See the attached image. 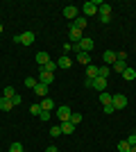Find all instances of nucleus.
Returning a JSON list of instances; mask_svg holds the SVG:
<instances>
[{"instance_id": "obj_1", "label": "nucleus", "mask_w": 136, "mask_h": 152, "mask_svg": "<svg viewBox=\"0 0 136 152\" xmlns=\"http://www.w3.org/2000/svg\"><path fill=\"white\" fill-rule=\"evenodd\" d=\"M71 109H68V104H61V107H57V118L61 123H66V121H71Z\"/></svg>"}, {"instance_id": "obj_2", "label": "nucleus", "mask_w": 136, "mask_h": 152, "mask_svg": "<svg viewBox=\"0 0 136 152\" xmlns=\"http://www.w3.org/2000/svg\"><path fill=\"white\" fill-rule=\"evenodd\" d=\"M97 7H100V0H91V2H84V16H93L97 12Z\"/></svg>"}, {"instance_id": "obj_3", "label": "nucleus", "mask_w": 136, "mask_h": 152, "mask_svg": "<svg viewBox=\"0 0 136 152\" xmlns=\"http://www.w3.org/2000/svg\"><path fill=\"white\" fill-rule=\"evenodd\" d=\"M111 104H113V109H125L127 107V98H125L123 93H118L111 98Z\"/></svg>"}, {"instance_id": "obj_4", "label": "nucleus", "mask_w": 136, "mask_h": 152, "mask_svg": "<svg viewBox=\"0 0 136 152\" xmlns=\"http://www.w3.org/2000/svg\"><path fill=\"white\" fill-rule=\"evenodd\" d=\"M39 82H41V84H45V86H50V84L55 82V75H52V73H48V70H43V68H41V73H39Z\"/></svg>"}, {"instance_id": "obj_5", "label": "nucleus", "mask_w": 136, "mask_h": 152, "mask_svg": "<svg viewBox=\"0 0 136 152\" xmlns=\"http://www.w3.org/2000/svg\"><path fill=\"white\" fill-rule=\"evenodd\" d=\"M77 45H79V50H82V52H91L95 43H93V39H89V37H82V41H79Z\"/></svg>"}, {"instance_id": "obj_6", "label": "nucleus", "mask_w": 136, "mask_h": 152, "mask_svg": "<svg viewBox=\"0 0 136 152\" xmlns=\"http://www.w3.org/2000/svg\"><path fill=\"white\" fill-rule=\"evenodd\" d=\"M93 89H95L97 93L107 91V80H104V77H95V80H93Z\"/></svg>"}, {"instance_id": "obj_7", "label": "nucleus", "mask_w": 136, "mask_h": 152, "mask_svg": "<svg viewBox=\"0 0 136 152\" xmlns=\"http://www.w3.org/2000/svg\"><path fill=\"white\" fill-rule=\"evenodd\" d=\"M82 37H84V34H82V30H77V27H71V30H68V39H71V41H75V43H79V41H82Z\"/></svg>"}, {"instance_id": "obj_8", "label": "nucleus", "mask_w": 136, "mask_h": 152, "mask_svg": "<svg viewBox=\"0 0 136 152\" xmlns=\"http://www.w3.org/2000/svg\"><path fill=\"white\" fill-rule=\"evenodd\" d=\"M64 16H66L68 20H75V18H77V7H73V5L64 7Z\"/></svg>"}, {"instance_id": "obj_9", "label": "nucleus", "mask_w": 136, "mask_h": 152, "mask_svg": "<svg viewBox=\"0 0 136 152\" xmlns=\"http://www.w3.org/2000/svg\"><path fill=\"white\" fill-rule=\"evenodd\" d=\"M20 43L23 45H32L34 43V32H23V34H20Z\"/></svg>"}, {"instance_id": "obj_10", "label": "nucleus", "mask_w": 136, "mask_h": 152, "mask_svg": "<svg viewBox=\"0 0 136 152\" xmlns=\"http://www.w3.org/2000/svg\"><path fill=\"white\" fill-rule=\"evenodd\" d=\"M34 59H36V64H39L41 68H43L45 64L50 61V57H48V52H36V57H34Z\"/></svg>"}, {"instance_id": "obj_11", "label": "nucleus", "mask_w": 136, "mask_h": 152, "mask_svg": "<svg viewBox=\"0 0 136 152\" xmlns=\"http://www.w3.org/2000/svg\"><path fill=\"white\" fill-rule=\"evenodd\" d=\"M120 75H123V80H127V82H132V80H136V70L127 66V68H125L123 73H120Z\"/></svg>"}, {"instance_id": "obj_12", "label": "nucleus", "mask_w": 136, "mask_h": 152, "mask_svg": "<svg viewBox=\"0 0 136 152\" xmlns=\"http://www.w3.org/2000/svg\"><path fill=\"white\" fill-rule=\"evenodd\" d=\"M32 91H34L36 95H39V98H45V95H48V86H45V84H41V82L36 84V86H34Z\"/></svg>"}, {"instance_id": "obj_13", "label": "nucleus", "mask_w": 136, "mask_h": 152, "mask_svg": "<svg viewBox=\"0 0 136 152\" xmlns=\"http://www.w3.org/2000/svg\"><path fill=\"white\" fill-rule=\"evenodd\" d=\"M102 59H104V66H107V64H116V52H111V50H104Z\"/></svg>"}, {"instance_id": "obj_14", "label": "nucleus", "mask_w": 136, "mask_h": 152, "mask_svg": "<svg viewBox=\"0 0 136 152\" xmlns=\"http://www.w3.org/2000/svg\"><path fill=\"white\" fill-rule=\"evenodd\" d=\"M86 77H89V80H95L97 77V66L95 64H89V66H86Z\"/></svg>"}, {"instance_id": "obj_15", "label": "nucleus", "mask_w": 136, "mask_h": 152, "mask_svg": "<svg viewBox=\"0 0 136 152\" xmlns=\"http://www.w3.org/2000/svg\"><path fill=\"white\" fill-rule=\"evenodd\" d=\"M97 12H100V16H111V5H107V2H100Z\"/></svg>"}, {"instance_id": "obj_16", "label": "nucleus", "mask_w": 136, "mask_h": 152, "mask_svg": "<svg viewBox=\"0 0 136 152\" xmlns=\"http://www.w3.org/2000/svg\"><path fill=\"white\" fill-rule=\"evenodd\" d=\"M71 59H68V55H64V57H59L57 59V66H59V68H71Z\"/></svg>"}, {"instance_id": "obj_17", "label": "nucleus", "mask_w": 136, "mask_h": 152, "mask_svg": "<svg viewBox=\"0 0 136 152\" xmlns=\"http://www.w3.org/2000/svg\"><path fill=\"white\" fill-rule=\"evenodd\" d=\"M52 107H55L52 98H43V100H41V109H43V111H52Z\"/></svg>"}, {"instance_id": "obj_18", "label": "nucleus", "mask_w": 136, "mask_h": 152, "mask_svg": "<svg viewBox=\"0 0 136 152\" xmlns=\"http://www.w3.org/2000/svg\"><path fill=\"white\" fill-rule=\"evenodd\" d=\"M61 134H73V129H75V125H73L71 121H66V123H61Z\"/></svg>"}, {"instance_id": "obj_19", "label": "nucleus", "mask_w": 136, "mask_h": 152, "mask_svg": "<svg viewBox=\"0 0 136 152\" xmlns=\"http://www.w3.org/2000/svg\"><path fill=\"white\" fill-rule=\"evenodd\" d=\"M12 107H14V104H12V100L2 95V98H0V109H2V111H9V109H12Z\"/></svg>"}, {"instance_id": "obj_20", "label": "nucleus", "mask_w": 136, "mask_h": 152, "mask_svg": "<svg viewBox=\"0 0 136 152\" xmlns=\"http://www.w3.org/2000/svg\"><path fill=\"white\" fill-rule=\"evenodd\" d=\"M73 27H77V30H84V27H86V18H84V16H77V18L73 20Z\"/></svg>"}, {"instance_id": "obj_21", "label": "nucleus", "mask_w": 136, "mask_h": 152, "mask_svg": "<svg viewBox=\"0 0 136 152\" xmlns=\"http://www.w3.org/2000/svg\"><path fill=\"white\" fill-rule=\"evenodd\" d=\"M111 98H113V95H109V93H107V91H102V93H100V102H102V107H107V104H111Z\"/></svg>"}, {"instance_id": "obj_22", "label": "nucleus", "mask_w": 136, "mask_h": 152, "mask_svg": "<svg viewBox=\"0 0 136 152\" xmlns=\"http://www.w3.org/2000/svg\"><path fill=\"white\" fill-rule=\"evenodd\" d=\"M77 61H79V64H84V66H89V64H91L89 52H79V55H77Z\"/></svg>"}, {"instance_id": "obj_23", "label": "nucleus", "mask_w": 136, "mask_h": 152, "mask_svg": "<svg viewBox=\"0 0 136 152\" xmlns=\"http://www.w3.org/2000/svg\"><path fill=\"white\" fill-rule=\"evenodd\" d=\"M97 77H109V66H97Z\"/></svg>"}, {"instance_id": "obj_24", "label": "nucleus", "mask_w": 136, "mask_h": 152, "mask_svg": "<svg viewBox=\"0 0 136 152\" xmlns=\"http://www.w3.org/2000/svg\"><path fill=\"white\" fill-rule=\"evenodd\" d=\"M57 68H59V66H57V61H48V64L43 66V70H48V73H55Z\"/></svg>"}, {"instance_id": "obj_25", "label": "nucleus", "mask_w": 136, "mask_h": 152, "mask_svg": "<svg viewBox=\"0 0 136 152\" xmlns=\"http://www.w3.org/2000/svg\"><path fill=\"white\" fill-rule=\"evenodd\" d=\"M41 111H43V109H41V102H36V104H32V107H30V114H34V116H39Z\"/></svg>"}, {"instance_id": "obj_26", "label": "nucleus", "mask_w": 136, "mask_h": 152, "mask_svg": "<svg viewBox=\"0 0 136 152\" xmlns=\"http://www.w3.org/2000/svg\"><path fill=\"white\" fill-rule=\"evenodd\" d=\"M129 143H127V139H125V141H120V143H118V150H120V152H129Z\"/></svg>"}, {"instance_id": "obj_27", "label": "nucleus", "mask_w": 136, "mask_h": 152, "mask_svg": "<svg viewBox=\"0 0 136 152\" xmlns=\"http://www.w3.org/2000/svg\"><path fill=\"white\" fill-rule=\"evenodd\" d=\"M9 152H23V143L14 141V143H12V148H9Z\"/></svg>"}, {"instance_id": "obj_28", "label": "nucleus", "mask_w": 136, "mask_h": 152, "mask_svg": "<svg viewBox=\"0 0 136 152\" xmlns=\"http://www.w3.org/2000/svg\"><path fill=\"white\" fill-rule=\"evenodd\" d=\"M36 84H39V80H34V77H27V80H25V86H27V89H34Z\"/></svg>"}, {"instance_id": "obj_29", "label": "nucleus", "mask_w": 136, "mask_h": 152, "mask_svg": "<svg viewBox=\"0 0 136 152\" xmlns=\"http://www.w3.org/2000/svg\"><path fill=\"white\" fill-rule=\"evenodd\" d=\"M14 95H16V91H14V86H5V98H9V100H12Z\"/></svg>"}, {"instance_id": "obj_30", "label": "nucleus", "mask_w": 136, "mask_h": 152, "mask_svg": "<svg viewBox=\"0 0 136 152\" xmlns=\"http://www.w3.org/2000/svg\"><path fill=\"white\" fill-rule=\"evenodd\" d=\"M71 123H73V125L82 123V114H71Z\"/></svg>"}, {"instance_id": "obj_31", "label": "nucleus", "mask_w": 136, "mask_h": 152, "mask_svg": "<svg viewBox=\"0 0 136 152\" xmlns=\"http://www.w3.org/2000/svg\"><path fill=\"white\" fill-rule=\"evenodd\" d=\"M50 136H61V127H59V125H55V127L50 129Z\"/></svg>"}, {"instance_id": "obj_32", "label": "nucleus", "mask_w": 136, "mask_h": 152, "mask_svg": "<svg viewBox=\"0 0 136 152\" xmlns=\"http://www.w3.org/2000/svg\"><path fill=\"white\" fill-rule=\"evenodd\" d=\"M39 118H41L43 123H48V121H50V111H41V114H39Z\"/></svg>"}, {"instance_id": "obj_33", "label": "nucleus", "mask_w": 136, "mask_h": 152, "mask_svg": "<svg viewBox=\"0 0 136 152\" xmlns=\"http://www.w3.org/2000/svg\"><path fill=\"white\" fill-rule=\"evenodd\" d=\"M127 143H129V145H136V132H134V134H129V136H127Z\"/></svg>"}, {"instance_id": "obj_34", "label": "nucleus", "mask_w": 136, "mask_h": 152, "mask_svg": "<svg viewBox=\"0 0 136 152\" xmlns=\"http://www.w3.org/2000/svg\"><path fill=\"white\" fill-rule=\"evenodd\" d=\"M12 104H14V107H18V104H20V95H14V98H12Z\"/></svg>"}, {"instance_id": "obj_35", "label": "nucleus", "mask_w": 136, "mask_h": 152, "mask_svg": "<svg viewBox=\"0 0 136 152\" xmlns=\"http://www.w3.org/2000/svg\"><path fill=\"white\" fill-rule=\"evenodd\" d=\"M71 50H73V43H64V52H66V55H68Z\"/></svg>"}, {"instance_id": "obj_36", "label": "nucleus", "mask_w": 136, "mask_h": 152, "mask_svg": "<svg viewBox=\"0 0 136 152\" xmlns=\"http://www.w3.org/2000/svg\"><path fill=\"white\" fill-rule=\"evenodd\" d=\"M104 111H107V114H113L116 109H113V104H107V107H104Z\"/></svg>"}, {"instance_id": "obj_37", "label": "nucleus", "mask_w": 136, "mask_h": 152, "mask_svg": "<svg viewBox=\"0 0 136 152\" xmlns=\"http://www.w3.org/2000/svg\"><path fill=\"white\" fill-rule=\"evenodd\" d=\"M84 84H86V89H93V80H89V77H86Z\"/></svg>"}, {"instance_id": "obj_38", "label": "nucleus", "mask_w": 136, "mask_h": 152, "mask_svg": "<svg viewBox=\"0 0 136 152\" xmlns=\"http://www.w3.org/2000/svg\"><path fill=\"white\" fill-rule=\"evenodd\" d=\"M100 20H102V25H107V23L111 20V16H100Z\"/></svg>"}, {"instance_id": "obj_39", "label": "nucleus", "mask_w": 136, "mask_h": 152, "mask_svg": "<svg viewBox=\"0 0 136 152\" xmlns=\"http://www.w3.org/2000/svg\"><path fill=\"white\" fill-rule=\"evenodd\" d=\"M45 152H59V150H57V148H55V145H50V148H48V150H45Z\"/></svg>"}, {"instance_id": "obj_40", "label": "nucleus", "mask_w": 136, "mask_h": 152, "mask_svg": "<svg viewBox=\"0 0 136 152\" xmlns=\"http://www.w3.org/2000/svg\"><path fill=\"white\" fill-rule=\"evenodd\" d=\"M129 152H136V145H132V148H129Z\"/></svg>"}, {"instance_id": "obj_41", "label": "nucleus", "mask_w": 136, "mask_h": 152, "mask_svg": "<svg viewBox=\"0 0 136 152\" xmlns=\"http://www.w3.org/2000/svg\"><path fill=\"white\" fill-rule=\"evenodd\" d=\"M0 34H2V25H0Z\"/></svg>"}]
</instances>
